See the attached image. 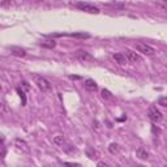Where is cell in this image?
I'll use <instances>...</instances> for the list:
<instances>
[{
  "mask_svg": "<svg viewBox=\"0 0 167 167\" xmlns=\"http://www.w3.org/2000/svg\"><path fill=\"white\" fill-rule=\"evenodd\" d=\"M33 81L37 84L38 89H39L42 93L51 92V84L47 78L42 77V76H39V74H33Z\"/></svg>",
  "mask_w": 167,
  "mask_h": 167,
  "instance_id": "cell-1",
  "label": "cell"
},
{
  "mask_svg": "<svg viewBox=\"0 0 167 167\" xmlns=\"http://www.w3.org/2000/svg\"><path fill=\"white\" fill-rule=\"evenodd\" d=\"M149 119L153 121V123H159V121H162L163 115H162V112L155 107V106H150V108H149Z\"/></svg>",
  "mask_w": 167,
  "mask_h": 167,
  "instance_id": "cell-2",
  "label": "cell"
},
{
  "mask_svg": "<svg viewBox=\"0 0 167 167\" xmlns=\"http://www.w3.org/2000/svg\"><path fill=\"white\" fill-rule=\"evenodd\" d=\"M76 7H77L80 11H84V12H88V13H94V14L99 13V9H98L96 5L89 4V3H77Z\"/></svg>",
  "mask_w": 167,
  "mask_h": 167,
  "instance_id": "cell-3",
  "label": "cell"
},
{
  "mask_svg": "<svg viewBox=\"0 0 167 167\" xmlns=\"http://www.w3.org/2000/svg\"><path fill=\"white\" fill-rule=\"evenodd\" d=\"M136 50L144 55H147V56L155 54V50L153 47L149 46V44H146V43H141V42H140V43H136Z\"/></svg>",
  "mask_w": 167,
  "mask_h": 167,
  "instance_id": "cell-4",
  "label": "cell"
},
{
  "mask_svg": "<svg viewBox=\"0 0 167 167\" xmlns=\"http://www.w3.org/2000/svg\"><path fill=\"white\" fill-rule=\"evenodd\" d=\"M74 58L77 59L78 62H82V63L93 60V56L90 55L88 51H85V50H78V51H76V52H74Z\"/></svg>",
  "mask_w": 167,
  "mask_h": 167,
  "instance_id": "cell-5",
  "label": "cell"
},
{
  "mask_svg": "<svg viewBox=\"0 0 167 167\" xmlns=\"http://www.w3.org/2000/svg\"><path fill=\"white\" fill-rule=\"evenodd\" d=\"M125 59H127V62H129L132 64H136L138 62H141V58H140V55L137 54V52H133L131 50H127L125 51Z\"/></svg>",
  "mask_w": 167,
  "mask_h": 167,
  "instance_id": "cell-6",
  "label": "cell"
},
{
  "mask_svg": "<svg viewBox=\"0 0 167 167\" xmlns=\"http://www.w3.org/2000/svg\"><path fill=\"white\" fill-rule=\"evenodd\" d=\"M85 89L88 90V92H97V89H98V85H97V82L94 81V80H92V78H88L85 81Z\"/></svg>",
  "mask_w": 167,
  "mask_h": 167,
  "instance_id": "cell-7",
  "label": "cell"
},
{
  "mask_svg": "<svg viewBox=\"0 0 167 167\" xmlns=\"http://www.w3.org/2000/svg\"><path fill=\"white\" fill-rule=\"evenodd\" d=\"M9 51L12 52L13 55L20 56V58H22V56H25V55H26V51L24 50V48L17 47V46H12V47H9Z\"/></svg>",
  "mask_w": 167,
  "mask_h": 167,
  "instance_id": "cell-8",
  "label": "cell"
},
{
  "mask_svg": "<svg viewBox=\"0 0 167 167\" xmlns=\"http://www.w3.org/2000/svg\"><path fill=\"white\" fill-rule=\"evenodd\" d=\"M136 155L140 158V159H147L149 158V151H147L145 147H138L137 150H136Z\"/></svg>",
  "mask_w": 167,
  "mask_h": 167,
  "instance_id": "cell-9",
  "label": "cell"
},
{
  "mask_svg": "<svg viewBox=\"0 0 167 167\" xmlns=\"http://www.w3.org/2000/svg\"><path fill=\"white\" fill-rule=\"evenodd\" d=\"M14 145H16L18 149H22L24 151H28V150H29L28 144H26L24 140H21V138H16V140H14Z\"/></svg>",
  "mask_w": 167,
  "mask_h": 167,
  "instance_id": "cell-10",
  "label": "cell"
},
{
  "mask_svg": "<svg viewBox=\"0 0 167 167\" xmlns=\"http://www.w3.org/2000/svg\"><path fill=\"white\" fill-rule=\"evenodd\" d=\"M41 46L44 48H54L56 46V42L54 39H48V41H43L41 42Z\"/></svg>",
  "mask_w": 167,
  "mask_h": 167,
  "instance_id": "cell-11",
  "label": "cell"
},
{
  "mask_svg": "<svg viewBox=\"0 0 167 167\" xmlns=\"http://www.w3.org/2000/svg\"><path fill=\"white\" fill-rule=\"evenodd\" d=\"M114 59H115V62L117 64H120V65H124V64L127 63V59H125V56L123 54H115L114 55Z\"/></svg>",
  "mask_w": 167,
  "mask_h": 167,
  "instance_id": "cell-12",
  "label": "cell"
},
{
  "mask_svg": "<svg viewBox=\"0 0 167 167\" xmlns=\"http://www.w3.org/2000/svg\"><path fill=\"white\" fill-rule=\"evenodd\" d=\"M52 142H54L56 146H63L64 144H65V138H64V136H56V137L52 138Z\"/></svg>",
  "mask_w": 167,
  "mask_h": 167,
  "instance_id": "cell-13",
  "label": "cell"
},
{
  "mask_svg": "<svg viewBox=\"0 0 167 167\" xmlns=\"http://www.w3.org/2000/svg\"><path fill=\"white\" fill-rule=\"evenodd\" d=\"M86 155H88L89 158H92V159H97L98 158V151L94 150L93 147H88V150H86Z\"/></svg>",
  "mask_w": 167,
  "mask_h": 167,
  "instance_id": "cell-14",
  "label": "cell"
},
{
  "mask_svg": "<svg viewBox=\"0 0 167 167\" xmlns=\"http://www.w3.org/2000/svg\"><path fill=\"white\" fill-rule=\"evenodd\" d=\"M108 151H110V153H112V154L119 153V145H117V144H115V142L110 144V146H108Z\"/></svg>",
  "mask_w": 167,
  "mask_h": 167,
  "instance_id": "cell-15",
  "label": "cell"
},
{
  "mask_svg": "<svg viewBox=\"0 0 167 167\" xmlns=\"http://www.w3.org/2000/svg\"><path fill=\"white\" fill-rule=\"evenodd\" d=\"M102 97H103L105 99H111V98H112V94L110 93L107 89H103V90H102Z\"/></svg>",
  "mask_w": 167,
  "mask_h": 167,
  "instance_id": "cell-16",
  "label": "cell"
},
{
  "mask_svg": "<svg viewBox=\"0 0 167 167\" xmlns=\"http://www.w3.org/2000/svg\"><path fill=\"white\" fill-rule=\"evenodd\" d=\"M63 147H64V150H65L67 153H72V151H76L74 147L72 146V145H69V144H64Z\"/></svg>",
  "mask_w": 167,
  "mask_h": 167,
  "instance_id": "cell-17",
  "label": "cell"
},
{
  "mask_svg": "<svg viewBox=\"0 0 167 167\" xmlns=\"http://www.w3.org/2000/svg\"><path fill=\"white\" fill-rule=\"evenodd\" d=\"M69 35L74 38H89L90 37L89 34H85V33H76V34H69Z\"/></svg>",
  "mask_w": 167,
  "mask_h": 167,
  "instance_id": "cell-18",
  "label": "cell"
},
{
  "mask_svg": "<svg viewBox=\"0 0 167 167\" xmlns=\"http://www.w3.org/2000/svg\"><path fill=\"white\" fill-rule=\"evenodd\" d=\"M7 112H8V108H7V106L4 103H0V115H5Z\"/></svg>",
  "mask_w": 167,
  "mask_h": 167,
  "instance_id": "cell-19",
  "label": "cell"
},
{
  "mask_svg": "<svg viewBox=\"0 0 167 167\" xmlns=\"http://www.w3.org/2000/svg\"><path fill=\"white\" fill-rule=\"evenodd\" d=\"M158 105H161L162 107H166L167 106V99H166V97H161L158 99Z\"/></svg>",
  "mask_w": 167,
  "mask_h": 167,
  "instance_id": "cell-20",
  "label": "cell"
},
{
  "mask_svg": "<svg viewBox=\"0 0 167 167\" xmlns=\"http://www.w3.org/2000/svg\"><path fill=\"white\" fill-rule=\"evenodd\" d=\"M17 92H18V94H20V97L22 98V103H26V98H25V94H24V92H22L21 89H17Z\"/></svg>",
  "mask_w": 167,
  "mask_h": 167,
  "instance_id": "cell-21",
  "label": "cell"
},
{
  "mask_svg": "<svg viewBox=\"0 0 167 167\" xmlns=\"http://www.w3.org/2000/svg\"><path fill=\"white\" fill-rule=\"evenodd\" d=\"M64 166H65V167H81L78 163H71V162H65V163H64Z\"/></svg>",
  "mask_w": 167,
  "mask_h": 167,
  "instance_id": "cell-22",
  "label": "cell"
},
{
  "mask_svg": "<svg viewBox=\"0 0 167 167\" xmlns=\"http://www.w3.org/2000/svg\"><path fill=\"white\" fill-rule=\"evenodd\" d=\"M13 3L11 2V0H8V2H0V7H11Z\"/></svg>",
  "mask_w": 167,
  "mask_h": 167,
  "instance_id": "cell-23",
  "label": "cell"
},
{
  "mask_svg": "<svg viewBox=\"0 0 167 167\" xmlns=\"http://www.w3.org/2000/svg\"><path fill=\"white\" fill-rule=\"evenodd\" d=\"M21 86L26 90V92H29V90H30V86H29V84L26 82V81H21Z\"/></svg>",
  "mask_w": 167,
  "mask_h": 167,
  "instance_id": "cell-24",
  "label": "cell"
},
{
  "mask_svg": "<svg viewBox=\"0 0 167 167\" xmlns=\"http://www.w3.org/2000/svg\"><path fill=\"white\" fill-rule=\"evenodd\" d=\"M97 167H108V166L106 165L105 162H98V165H97Z\"/></svg>",
  "mask_w": 167,
  "mask_h": 167,
  "instance_id": "cell-25",
  "label": "cell"
},
{
  "mask_svg": "<svg viewBox=\"0 0 167 167\" xmlns=\"http://www.w3.org/2000/svg\"><path fill=\"white\" fill-rule=\"evenodd\" d=\"M69 78H72V80H80L81 77H80V76H69Z\"/></svg>",
  "mask_w": 167,
  "mask_h": 167,
  "instance_id": "cell-26",
  "label": "cell"
},
{
  "mask_svg": "<svg viewBox=\"0 0 167 167\" xmlns=\"http://www.w3.org/2000/svg\"><path fill=\"white\" fill-rule=\"evenodd\" d=\"M0 92H2V86H0Z\"/></svg>",
  "mask_w": 167,
  "mask_h": 167,
  "instance_id": "cell-27",
  "label": "cell"
}]
</instances>
